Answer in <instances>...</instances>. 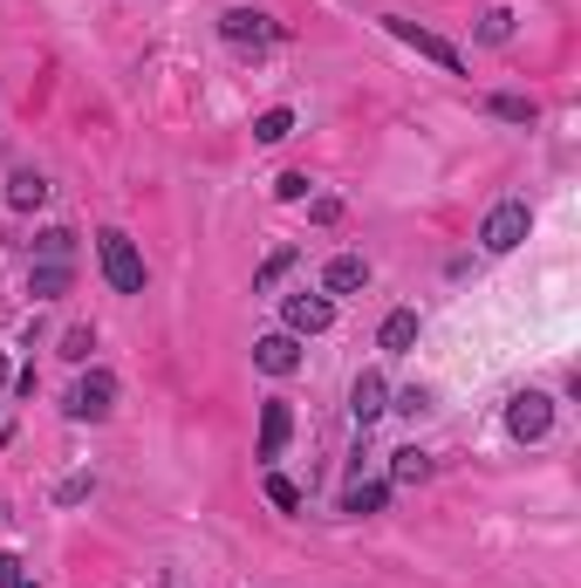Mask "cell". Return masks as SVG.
Masks as SVG:
<instances>
[{"label": "cell", "instance_id": "cell-1", "mask_svg": "<svg viewBox=\"0 0 581 588\" xmlns=\"http://www.w3.org/2000/svg\"><path fill=\"white\" fill-rule=\"evenodd\" d=\"M96 261H104V274H110V288H117V295H144V253H137L131 233L104 226V233H96Z\"/></svg>", "mask_w": 581, "mask_h": 588}, {"label": "cell", "instance_id": "cell-2", "mask_svg": "<svg viewBox=\"0 0 581 588\" xmlns=\"http://www.w3.org/2000/svg\"><path fill=\"white\" fill-rule=\"evenodd\" d=\"M62 411H69L75 424H104V418L117 411V376H110V370L75 376V383H69V397H62Z\"/></svg>", "mask_w": 581, "mask_h": 588}, {"label": "cell", "instance_id": "cell-3", "mask_svg": "<svg viewBox=\"0 0 581 588\" xmlns=\"http://www.w3.org/2000/svg\"><path fill=\"white\" fill-rule=\"evenodd\" d=\"M526 233H534V213H526V199H499V206L486 213V226H479V247H486V253H513Z\"/></svg>", "mask_w": 581, "mask_h": 588}, {"label": "cell", "instance_id": "cell-4", "mask_svg": "<svg viewBox=\"0 0 581 588\" xmlns=\"http://www.w3.org/2000/svg\"><path fill=\"white\" fill-rule=\"evenodd\" d=\"M384 28H390L397 41H411V48H417L424 62H438L445 75H465V56H459V48H451L445 35H432V28H417V21H403V14H384Z\"/></svg>", "mask_w": 581, "mask_h": 588}, {"label": "cell", "instance_id": "cell-5", "mask_svg": "<svg viewBox=\"0 0 581 588\" xmlns=\"http://www.w3.org/2000/svg\"><path fill=\"white\" fill-rule=\"evenodd\" d=\"M507 431L520 445H541L547 431H554V397H541V391H520L513 404H507Z\"/></svg>", "mask_w": 581, "mask_h": 588}, {"label": "cell", "instance_id": "cell-6", "mask_svg": "<svg viewBox=\"0 0 581 588\" xmlns=\"http://www.w3.org/2000/svg\"><path fill=\"white\" fill-rule=\"evenodd\" d=\"M288 431H294V411H288L281 397H267V404H261V445H254L261 466H274V458L288 452Z\"/></svg>", "mask_w": 581, "mask_h": 588}, {"label": "cell", "instance_id": "cell-7", "mask_svg": "<svg viewBox=\"0 0 581 588\" xmlns=\"http://www.w3.org/2000/svg\"><path fill=\"white\" fill-rule=\"evenodd\" d=\"M288 336H322L328 322H336V301L328 295H288Z\"/></svg>", "mask_w": 581, "mask_h": 588}, {"label": "cell", "instance_id": "cell-8", "mask_svg": "<svg viewBox=\"0 0 581 588\" xmlns=\"http://www.w3.org/2000/svg\"><path fill=\"white\" fill-rule=\"evenodd\" d=\"M349 411H356V424L370 431L376 418H384V411H390V383H384V376H376V370H363L356 383H349Z\"/></svg>", "mask_w": 581, "mask_h": 588}, {"label": "cell", "instance_id": "cell-9", "mask_svg": "<svg viewBox=\"0 0 581 588\" xmlns=\"http://www.w3.org/2000/svg\"><path fill=\"white\" fill-rule=\"evenodd\" d=\"M254 363H261L267 376H294V370H301V343L288 336V328H274V336L254 343Z\"/></svg>", "mask_w": 581, "mask_h": 588}, {"label": "cell", "instance_id": "cell-10", "mask_svg": "<svg viewBox=\"0 0 581 588\" xmlns=\"http://www.w3.org/2000/svg\"><path fill=\"white\" fill-rule=\"evenodd\" d=\"M356 288H370V261L363 253H336L322 267V295H356Z\"/></svg>", "mask_w": 581, "mask_h": 588}, {"label": "cell", "instance_id": "cell-11", "mask_svg": "<svg viewBox=\"0 0 581 588\" xmlns=\"http://www.w3.org/2000/svg\"><path fill=\"white\" fill-rule=\"evenodd\" d=\"M417 309H390L384 315V328H376V349H384V356H411L417 349Z\"/></svg>", "mask_w": 581, "mask_h": 588}, {"label": "cell", "instance_id": "cell-12", "mask_svg": "<svg viewBox=\"0 0 581 588\" xmlns=\"http://www.w3.org/2000/svg\"><path fill=\"white\" fill-rule=\"evenodd\" d=\"M219 35L233 41V48H246V41H267L274 21H267L261 8H226V14H219Z\"/></svg>", "mask_w": 581, "mask_h": 588}, {"label": "cell", "instance_id": "cell-13", "mask_svg": "<svg viewBox=\"0 0 581 588\" xmlns=\"http://www.w3.org/2000/svg\"><path fill=\"white\" fill-rule=\"evenodd\" d=\"M384 506H390V485H384V479H356V485L342 493V514H356V520L384 514Z\"/></svg>", "mask_w": 581, "mask_h": 588}, {"label": "cell", "instance_id": "cell-14", "mask_svg": "<svg viewBox=\"0 0 581 588\" xmlns=\"http://www.w3.org/2000/svg\"><path fill=\"white\" fill-rule=\"evenodd\" d=\"M8 206H14V213L48 206V178H41V171H8Z\"/></svg>", "mask_w": 581, "mask_h": 588}, {"label": "cell", "instance_id": "cell-15", "mask_svg": "<svg viewBox=\"0 0 581 588\" xmlns=\"http://www.w3.org/2000/svg\"><path fill=\"white\" fill-rule=\"evenodd\" d=\"M28 295H35V301H56V295H69V261H41V267L28 274Z\"/></svg>", "mask_w": 581, "mask_h": 588}, {"label": "cell", "instance_id": "cell-16", "mask_svg": "<svg viewBox=\"0 0 581 588\" xmlns=\"http://www.w3.org/2000/svg\"><path fill=\"white\" fill-rule=\"evenodd\" d=\"M390 479L397 485H424V479H432V458H424L417 445H403V452H390Z\"/></svg>", "mask_w": 581, "mask_h": 588}, {"label": "cell", "instance_id": "cell-17", "mask_svg": "<svg viewBox=\"0 0 581 588\" xmlns=\"http://www.w3.org/2000/svg\"><path fill=\"white\" fill-rule=\"evenodd\" d=\"M486 110H493L499 123H534V117H541L534 96H486Z\"/></svg>", "mask_w": 581, "mask_h": 588}, {"label": "cell", "instance_id": "cell-18", "mask_svg": "<svg viewBox=\"0 0 581 588\" xmlns=\"http://www.w3.org/2000/svg\"><path fill=\"white\" fill-rule=\"evenodd\" d=\"M254 137H261V144H281V137H294V110H281V104H274V110H261V117H254Z\"/></svg>", "mask_w": 581, "mask_h": 588}, {"label": "cell", "instance_id": "cell-19", "mask_svg": "<svg viewBox=\"0 0 581 588\" xmlns=\"http://www.w3.org/2000/svg\"><path fill=\"white\" fill-rule=\"evenodd\" d=\"M288 267H294V247H274V253H267V267L254 274V295H274V288H281V274H288Z\"/></svg>", "mask_w": 581, "mask_h": 588}, {"label": "cell", "instance_id": "cell-20", "mask_svg": "<svg viewBox=\"0 0 581 588\" xmlns=\"http://www.w3.org/2000/svg\"><path fill=\"white\" fill-rule=\"evenodd\" d=\"M35 253H41V261H69V253H75V233H69V226H41V233H35Z\"/></svg>", "mask_w": 581, "mask_h": 588}, {"label": "cell", "instance_id": "cell-21", "mask_svg": "<svg viewBox=\"0 0 581 588\" xmlns=\"http://www.w3.org/2000/svg\"><path fill=\"white\" fill-rule=\"evenodd\" d=\"M479 41H513V8H486V14H479Z\"/></svg>", "mask_w": 581, "mask_h": 588}, {"label": "cell", "instance_id": "cell-22", "mask_svg": "<svg viewBox=\"0 0 581 588\" xmlns=\"http://www.w3.org/2000/svg\"><path fill=\"white\" fill-rule=\"evenodd\" d=\"M89 493H96V479H89V472H69V479L56 485V506H83Z\"/></svg>", "mask_w": 581, "mask_h": 588}, {"label": "cell", "instance_id": "cell-23", "mask_svg": "<svg viewBox=\"0 0 581 588\" xmlns=\"http://www.w3.org/2000/svg\"><path fill=\"white\" fill-rule=\"evenodd\" d=\"M267 500L281 506V514H294V506H301V485H294V479H281V472H267Z\"/></svg>", "mask_w": 581, "mask_h": 588}, {"label": "cell", "instance_id": "cell-24", "mask_svg": "<svg viewBox=\"0 0 581 588\" xmlns=\"http://www.w3.org/2000/svg\"><path fill=\"white\" fill-rule=\"evenodd\" d=\"M89 349H96V328H69V336H62V356H69V363H89Z\"/></svg>", "mask_w": 581, "mask_h": 588}, {"label": "cell", "instance_id": "cell-25", "mask_svg": "<svg viewBox=\"0 0 581 588\" xmlns=\"http://www.w3.org/2000/svg\"><path fill=\"white\" fill-rule=\"evenodd\" d=\"M308 185H315V178H308V171H281V185H274V192H281V199H288V206H294V199H308Z\"/></svg>", "mask_w": 581, "mask_h": 588}, {"label": "cell", "instance_id": "cell-26", "mask_svg": "<svg viewBox=\"0 0 581 588\" xmlns=\"http://www.w3.org/2000/svg\"><path fill=\"white\" fill-rule=\"evenodd\" d=\"M390 411H403V418H417V411H432V397H424L417 383H411V391H397V404H390Z\"/></svg>", "mask_w": 581, "mask_h": 588}, {"label": "cell", "instance_id": "cell-27", "mask_svg": "<svg viewBox=\"0 0 581 588\" xmlns=\"http://www.w3.org/2000/svg\"><path fill=\"white\" fill-rule=\"evenodd\" d=\"M308 219H315V226H336V219H342V199H315Z\"/></svg>", "mask_w": 581, "mask_h": 588}, {"label": "cell", "instance_id": "cell-28", "mask_svg": "<svg viewBox=\"0 0 581 588\" xmlns=\"http://www.w3.org/2000/svg\"><path fill=\"white\" fill-rule=\"evenodd\" d=\"M14 581H21V561H14V554H0V588H14Z\"/></svg>", "mask_w": 581, "mask_h": 588}, {"label": "cell", "instance_id": "cell-29", "mask_svg": "<svg viewBox=\"0 0 581 588\" xmlns=\"http://www.w3.org/2000/svg\"><path fill=\"white\" fill-rule=\"evenodd\" d=\"M0 391H8V356H0Z\"/></svg>", "mask_w": 581, "mask_h": 588}, {"label": "cell", "instance_id": "cell-30", "mask_svg": "<svg viewBox=\"0 0 581 588\" xmlns=\"http://www.w3.org/2000/svg\"><path fill=\"white\" fill-rule=\"evenodd\" d=\"M14 588H35V581H28V575H21V581H14Z\"/></svg>", "mask_w": 581, "mask_h": 588}]
</instances>
